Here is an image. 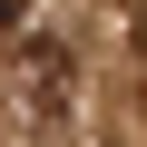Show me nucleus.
Masks as SVG:
<instances>
[{
    "label": "nucleus",
    "instance_id": "nucleus-1",
    "mask_svg": "<svg viewBox=\"0 0 147 147\" xmlns=\"http://www.w3.org/2000/svg\"><path fill=\"white\" fill-rule=\"evenodd\" d=\"M20 10H30V0H0V20H20Z\"/></svg>",
    "mask_w": 147,
    "mask_h": 147
}]
</instances>
